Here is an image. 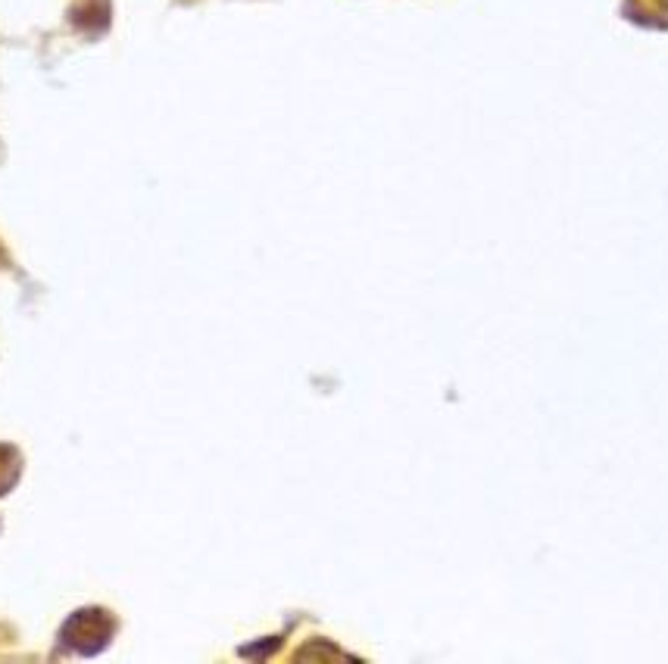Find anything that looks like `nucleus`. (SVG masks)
<instances>
[{
    "label": "nucleus",
    "mask_w": 668,
    "mask_h": 664,
    "mask_svg": "<svg viewBox=\"0 0 668 664\" xmlns=\"http://www.w3.org/2000/svg\"><path fill=\"white\" fill-rule=\"evenodd\" d=\"M662 3H668V0H662Z\"/></svg>",
    "instance_id": "obj_1"
}]
</instances>
